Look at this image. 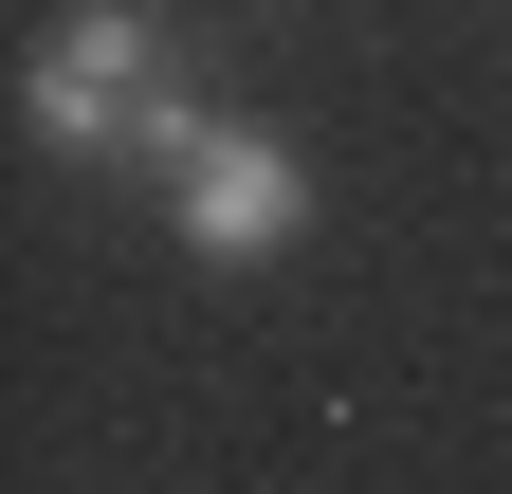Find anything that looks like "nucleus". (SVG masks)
<instances>
[{
    "instance_id": "f257e3e1",
    "label": "nucleus",
    "mask_w": 512,
    "mask_h": 494,
    "mask_svg": "<svg viewBox=\"0 0 512 494\" xmlns=\"http://www.w3.org/2000/svg\"><path fill=\"white\" fill-rule=\"evenodd\" d=\"M19 129L55 147V165H183L202 147V92H183V55H165V19L147 0H74V19L37 37V74H19Z\"/></svg>"
},
{
    "instance_id": "f03ea898",
    "label": "nucleus",
    "mask_w": 512,
    "mask_h": 494,
    "mask_svg": "<svg viewBox=\"0 0 512 494\" xmlns=\"http://www.w3.org/2000/svg\"><path fill=\"white\" fill-rule=\"evenodd\" d=\"M165 220H183V257H202V275H256V257H293V238H311V165H293L275 129H220V110H202V147L165 165Z\"/></svg>"
}]
</instances>
